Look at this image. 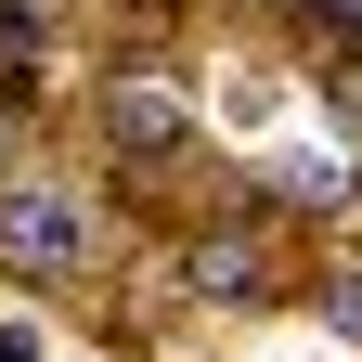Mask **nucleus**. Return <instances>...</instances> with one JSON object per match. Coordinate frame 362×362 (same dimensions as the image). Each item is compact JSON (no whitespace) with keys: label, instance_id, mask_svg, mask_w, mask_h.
Listing matches in <instances>:
<instances>
[{"label":"nucleus","instance_id":"2","mask_svg":"<svg viewBox=\"0 0 362 362\" xmlns=\"http://www.w3.org/2000/svg\"><path fill=\"white\" fill-rule=\"evenodd\" d=\"M104 143L117 156H181V90L168 78H117L104 90Z\"/></svg>","mask_w":362,"mask_h":362},{"label":"nucleus","instance_id":"4","mask_svg":"<svg viewBox=\"0 0 362 362\" xmlns=\"http://www.w3.org/2000/svg\"><path fill=\"white\" fill-rule=\"evenodd\" d=\"M0 156H13V117H0Z\"/></svg>","mask_w":362,"mask_h":362},{"label":"nucleus","instance_id":"1","mask_svg":"<svg viewBox=\"0 0 362 362\" xmlns=\"http://www.w3.org/2000/svg\"><path fill=\"white\" fill-rule=\"evenodd\" d=\"M78 207L65 194H0V272H78Z\"/></svg>","mask_w":362,"mask_h":362},{"label":"nucleus","instance_id":"3","mask_svg":"<svg viewBox=\"0 0 362 362\" xmlns=\"http://www.w3.org/2000/svg\"><path fill=\"white\" fill-rule=\"evenodd\" d=\"M194 285H220V298L259 285V246H246V233H207V246H194Z\"/></svg>","mask_w":362,"mask_h":362}]
</instances>
